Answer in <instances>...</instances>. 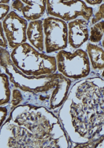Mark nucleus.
Segmentation results:
<instances>
[{
  "label": "nucleus",
  "instance_id": "1",
  "mask_svg": "<svg viewBox=\"0 0 104 148\" xmlns=\"http://www.w3.org/2000/svg\"><path fill=\"white\" fill-rule=\"evenodd\" d=\"M11 56L14 65L26 75L51 74L56 70L54 57L39 53L27 43L15 48Z\"/></svg>",
  "mask_w": 104,
  "mask_h": 148
},
{
  "label": "nucleus",
  "instance_id": "19",
  "mask_svg": "<svg viewBox=\"0 0 104 148\" xmlns=\"http://www.w3.org/2000/svg\"><path fill=\"white\" fill-rule=\"evenodd\" d=\"M102 77H103L104 78V71H103V73H102Z\"/></svg>",
  "mask_w": 104,
  "mask_h": 148
},
{
  "label": "nucleus",
  "instance_id": "7",
  "mask_svg": "<svg viewBox=\"0 0 104 148\" xmlns=\"http://www.w3.org/2000/svg\"><path fill=\"white\" fill-rule=\"evenodd\" d=\"M88 23L83 19L70 22L68 25V42L74 48L81 47L89 38Z\"/></svg>",
  "mask_w": 104,
  "mask_h": 148
},
{
  "label": "nucleus",
  "instance_id": "8",
  "mask_svg": "<svg viewBox=\"0 0 104 148\" xmlns=\"http://www.w3.org/2000/svg\"><path fill=\"white\" fill-rule=\"evenodd\" d=\"M43 22L36 20L30 22L27 29V36L30 42L40 51L44 49Z\"/></svg>",
  "mask_w": 104,
  "mask_h": 148
},
{
  "label": "nucleus",
  "instance_id": "10",
  "mask_svg": "<svg viewBox=\"0 0 104 148\" xmlns=\"http://www.w3.org/2000/svg\"><path fill=\"white\" fill-rule=\"evenodd\" d=\"M90 40L92 42H98L104 34V21L98 22L91 28Z\"/></svg>",
  "mask_w": 104,
  "mask_h": 148
},
{
  "label": "nucleus",
  "instance_id": "18",
  "mask_svg": "<svg viewBox=\"0 0 104 148\" xmlns=\"http://www.w3.org/2000/svg\"><path fill=\"white\" fill-rule=\"evenodd\" d=\"M102 47H103V48H104V38H103V41H102Z\"/></svg>",
  "mask_w": 104,
  "mask_h": 148
},
{
  "label": "nucleus",
  "instance_id": "12",
  "mask_svg": "<svg viewBox=\"0 0 104 148\" xmlns=\"http://www.w3.org/2000/svg\"><path fill=\"white\" fill-rule=\"evenodd\" d=\"M102 19H104V4L101 5L98 11L92 19V24H95Z\"/></svg>",
  "mask_w": 104,
  "mask_h": 148
},
{
  "label": "nucleus",
  "instance_id": "14",
  "mask_svg": "<svg viewBox=\"0 0 104 148\" xmlns=\"http://www.w3.org/2000/svg\"><path fill=\"white\" fill-rule=\"evenodd\" d=\"M3 31L4 29H3L2 28V23L1 22V42H0L1 46L3 47L6 48L8 46L7 41L5 38Z\"/></svg>",
  "mask_w": 104,
  "mask_h": 148
},
{
  "label": "nucleus",
  "instance_id": "16",
  "mask_svg": "<svg viewBox=\"0 0 104 148\" xmlns=\"http://www.w3.org/2000/svg\"><path fill=\"white\" fill-rule=\"evenodd\" d=\"M9 1H1L0 2H1V3H7L9 2Z\"/></svg>",
  "mask_w": 104,
  "mask_h": 148
},
{
  "label": "nucleus",
  "instance_id": "9",
  "mask_svg": "<svg viewBox=\"0 0 104 148\" xmlns=\"http://www.w3.org/2000/svg\"><path fill=\"white\" fill-rule=\"evenodd\" d=\"M87 49L94 69H104V50L103 49L90 43L87 44Z\"/></svg>",
  "mask_w": 104,
  "mask_h": 148
},
{
  "label": "nucleus",
  "instance_id": "11",
  "mask_svg": "<svg viewBox=\"0 0 104 148\" xmlns=\"http://www.w3.org/2000/svg\"><path fill=\"white\" fill-rule=\"evenodd\" d=\"M8 82L7 77L4 74H1V95H3V97L8 98L9 97L10 91L8 88Z\"/></svg>",
  "mask_w": 104,
  "mask_h": 148
},
{
  "label": "nucleus",
  "instance_id": "2",
  "mask_svg": "<svg viewBox=\"0 0 104 148\" xmlns=\"http://www.w3.org/2000/svg\"><path fill=\"white\" fill-rule=\"evenodd\" d=\"M58 70L68 78L80 79L89 75L90 63L86 52L77 49L74 53L61 50L57 55Z\"/></svg>",
  "mask_w": 104,
  "mask_h": 148
},
{
  "label": "nucleus",
  "instance_id": "4",
  "mask_svg": "<svg viewBox=\"0 0 104 148\" xmlns=\"http://www.w3.org/2000/svg\"><path fill=\"white\" fill-rule=\"evenodd\" d=\"M43 27L47 53L62 50L67 47L68 27L65 21L57 18L48 17L44 20Z\"/></svg>",
  "mask_w": 104,
  "mask_h": 148
},
{
  "label": "nucleus",
  "instance_id": "3",
  "mask_svg": "<svg viewBox=\"0 0 104 148\" xmlns=\"http://www.w3.org/2000/svg\"><path fill=\"white\" fill-rule=\"evenodd\" d=\"M48 13L63 21L72 20L79 16L89 21L92 16L93 9L82 1H46Z\"/></svg>",
  "mask_w": 104,
  "mask_h": 148
},
{
  "label": "nucleus",
  "instance_id": "13",
  "mask_svg": "<svg viewBox=\"0 0 104 148\" xmlns=\"http://www.w3.org/2000/svg\"><path fill=\"white\" fill-rule=\"evenodd\" d=\"M1 19H2L4 17L8 15V12L10 10V7L7 5L1 4Z\"/></svg>",
  "mask_w": 104,
  "mask_h": 148
},
{
  "label": "nucleus",
  "instance_id": "17",
  "mask_svg": "<svg viewBox=\"0 0 104 148\" xmlns=\"http://www.w3.org/2000/svg\"><path fill=\"white\" fill-rule=\"evenodd\" d=\"M101 145L103 144V145H102V146H101V147H104V139H103V141H102V142H101Z\"/></svg>",
  "mask_w": 104,
  "mask_h": 148
},
{
  "label": "nucleus",
  "instance_id": "15",
  "mask_svg": "<svg viewBox=\"0 0 104 148\" xmlns=\"http://www.w3.org/2000/svg\"><path fill=\"white\" fill-rule=\"evenodd\" d=\"M86 1L87 3L88 4H90L91 5H98V4H100L102 2V1H98V0H96V1Z\"/></svg>",
  "mask_w": 104,
  "mask_h": 148
},
{
  "label": "nucleus",
  "instance_id": "6",
  "mask_svg": "<svg viewBox=\"0 0 104 148\" xmlns=\"http://www.w3.org/2000/svg\"><path fill=\"white\" fill-rule=\"evenodd\" d=\"M12 6L14 9L21 12L25 18L34 21L43 15L46 9V1H14Z\"/></svg>",
  "mask_w": 104,
  "mask_h": 148
},
{
  "label": "nucleus",
  "instance_id": "5",
  "mask_svg": "<svg viewBox=\"0 0 104 148\" xmlns=\"http://www.w3.org/2000/svg\"><path fill=\"white\" fill-rule=\"evenodd\" d=\"M27 21L14 11H11L6 16L2 23L9 46L16 48L27 40Z\"/></svg>",
  "mask_w": 104,
  "mask_h": 148
}]
</instances>
